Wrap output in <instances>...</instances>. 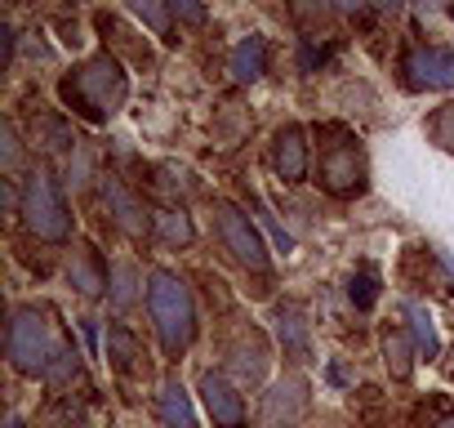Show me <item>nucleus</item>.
<instances>
[{
    "instance_id": "nucleus-26",
    "label": "nucleus",
    "mask_w": 454,
    "mask_h": 428,
    "mask_svg": "<svg viewBox=\"0 0 454 428\" xmlns=\"http://www.w3.org/2000/svg\"><path fill=\"white\" fill-rule=\"evenodd\" d=\"M174 19H183V23H205V10H200V5H174Z\"/></svg>"
},
{
    "instance_id": "nucleus-15",
    "label": "nucleus",
    "mask_w": 454,
    "mask_h": 428,
    "mask_svg": "<svg viewBox=\"0 0 454 428\" xmlns=\"http://www.w3.org/2000/svg\"><path fill=\"white\" fill-rule=\"evenodd\" d=\"M268 72V41L263 36H246L232 50V76L237 81H259Z\"/></svg>"
},
{
    "instance_id": "nucleus-27",
    "label": "nucleus",
    "mask_w": 454,
    "mask_h": 428,
    "mask_svg": "<svg viewBox=\"0 0 454 428\" xmlns=\"http://www.w3.org/2000/svg\"><path fill=\"white\" fill-rule=\"evenodd\" d=\"M10 54H14V28L5 23L0 28V63H10Z\"/></svg>"
},
{
    "instance_id": "nucleus-10",
    "label": "nucleus",
    "mask_w": 454,
    "mask_h": 428,
    "mask_svg": "<svg viewBox=\"0 0 454 428\" xmlns=\"http://www.w3.org/2000/svg\"><path fill=\"white\" fill-rule=\"evenodd\" d=\"M103 196H107V210H112V219H116V228H121L125 237L143 242V237L152 233V219H147L143 201H138L121 178H103Z\"/></svg>"
},
{
    "instance_id": "nucleus-21",
    "label": "nucleus",
    "mask_w": 454,
    "mask_h": 428,
    "mask_svg": "<svg viewBox=\"0 0 454 428\" xmlns=\"http://www.w3.org/2000/svg\"><path fill=\"white\" fill-rule=\"evenodd\" d=\"M0 165H5L10 174L23 165V143H19V130L5 121V125H0Z\"/></svg>"
},
{
    "instance_id": "nucleus-23",
    "label": "nucleus",
    "mask_w": 454,
    "mask_h": 428,
    "mask_svg": "<svg viewBox=\"0 0 454 428\" xmlns=\"http://www.w3.org/2000/svg\"><path fill=\"white\" fill-rule=\"evenodd\" d=\"M112 304H116L121 313L134 304V268H129V264H121V268L112 273Z\"/></svg>"
},
{
    "instance_id": "nucleus-1",
    "label": "nucleus",
    "mask_w": 454,
    "mask_h": 428,
    "mask_svg": "<svg viewBox=\"0 0 454 428\" xmlns=\"http://www.w3.org/2000/svg\"><path fill=\"white\" fill-rule=\"evenodd\" d=\"M10 361L23 375L63 379L67 370H76V348L67 344V335L59 330L50 308L27 304V308H14V317H10Z\"/></svg>"
},
{
    "instance_id": "nucleus-22",
    "label": "nucleus",
    "mask_w": 454,
    "mask_h": 428,
    "mask_svg": "<svg viewBox=\"0 0 454 428\" xmlns=\"http://www.w3.org/2000/svg\"><path fill=\"white\" fill-rule=\"evenodd\" d=\"M134 19L138 23H147V28H156V36H169V19H174V5H134Z\"/></svg>"
},
{
    "instance_id": "nucleus-13",
    "label": "nucleus",
    "mask_w": 454,
    "mask_h": 428,
    "mask_svg": "<svg viewBox=\"0 0 454 428\" xmlns=\"http://www.w3.org/2000/svg\"><path fill=\"white\" fill-rule=\"evenodd\" d=\"M67 277H72V286H76L81 295H90V299L107 290V268H103V259H98V250H94V246H81V250L72 255Z\"/></svg>"
},
{
    "instance_id": "nucleus-11",
    "label": "nucleus",
    "mask_w": 454,
    "mask_h": 428,
    "mask_svg": "<svg viewBox=\"0 0 454 428\" xmlns=\"http://www.w3.org/2000/svg\"><path fill=\"white\" fill-rule=\"evenodd\" d=\"M272 165L286 183H299L308 174V143H303V130L299 125H286L272 143Z\"/></svg>"
},
{
    "instance_id": "nucleus-8",
    "label": "nucleus",
    "mask_w": 454,
    "mask_h": 428,
    "mask_svg": "<svg viewBox=\"0 0 454 428\" xmlns=\"http://www.w3.org/2000/svg\"><path fill=\"white\" fill-rule=\"evenodd\" d=\"M405 81L414 90H454V50L419 45L405 54Z\"/></svg>"
},
{
    "instance_id": "nucleus-14",
    "label": "nucleus",
    "mask_w": 454,
    "mask_h": 428,
    "mask_svg": "<svg viewBox=\"0 0 454 428\" xmlns=\"http://www.w3.org/2000/svg\"><path fill=\"white\" fill-rule=\"evenodd\" d=\"M277 335H281V348H286V357H294V361H308V357H312L308 317H303L299 308H281V313H277Z\"/></svg>"
},
{
    "instance_id": "nucleus-20",
    "label": "nucleus",
    "mask_w": 454,
    "mask_h": 428,
    "mask_svg": "<svg viewBox=\"0 0 454 428\" xmlns=\"http://www.w3.org/2000/svg\"><path fill=\"white\" fill-rule=\"evenodd\" d=\"M427 130H432V139H436L445 152H454V103H441V107L432 112Z\"/></svg>"
},
{
    "instance_id": "nucleus-3",
    "label": "nucleus",
    "mask_w": 454,
    "mask_h": 428,
    "mask_svg": "<svg viewBox=\"0 0 454 428\" xmlns=\"http://www.w3.org/2000/svg\"><path fill=\"white\" fill-rule=\"evenodd\" d=\"M147 308H152V321H156V335H160L165 353H183L196 335L192 290L174 273H152L147 277Z\"/></svg>"
},
{
    "instance_id": "nucleus-12",
    "label": "nucleus",
    "mask_w": 454,
    "mask_h": 428,
    "mask_svg": "<svg viewBox=\"0 0 454 428\" xmlns=\"http://www.w3.org/2000/svg\"><path fill=\"white\" fill-rule=\"evenodd\" d=\"M156 415L165 428H196V410L187 401V388L178 384V375H169L156 392Z\"/></svg>"
},
{
    "instance_id": "nucleus-29",
    "label": "nucleus",
    "mask_w": 454,
    "mask_h": 428,
    "mask_svg": "<svg viewBox=\"0 0 454 428\" xmlns=\"http://www.w3.org/2000/svg\"><path fill=\"white\" fill-rule=\"evenodd\" d=\"M436 428H454V415H445V419H441V424H436Z\"/></svg>"
},
{
    "instance_id": "nucleus-2",
    "label": "nucleus",
    "mask_w": 454,
    "mask_h": 428,
    "mask_svg": "<svg viewBox=\"0 0 454 428\" xmlns=\"http://www.w3.org/2000/svg\"><path fill=\"white\" fill-rule=\"evenodd\" d=\"M59 90H63V103L76 116H85V121H112L125 107L129 81H125V72H121V63L112 54H94L72 76H63Z\"/></svg>"
},
{
    "instance_id": "nucleus-25",
    "label": "nucleus",
    "mask_w": 454,
    "mask_h": 428,
    "mask_svg": "<svg viewBox=\"0 0 454 428\" xmlns=\"http://www.w3.org/2000/svg\"><path fill=\"white\" fill-rule=\"evenodd\" d=\"M85 178H90V152L81 147V152H76V170H72V178H67V183H72V187H81Z\"/></svg>"
},
{
    "instance_id": "nucleus-5",
    "label": "nucleus",
    "mask_w": 454,
    "mask_h": 428,
    "mask_svg": "<svg viewBox=\"0 0 454 428\" xmlns=\"http://www.w3.org/2000/svg\"><path fill=\"white\" fill-rule=\"evenodd\" d=\"M218 237H223L227 255H232L241 268H254V273L268 268V246H263L254 219L246 210H237L232 201H218Z\"/></svg>"
},
{
    "instance_id": "nucleus-24",
    "label": "nucleus",
    "mask_w": 454,
    "mask_h": 428,
    "mask_svg": "<svg viewBox=\"0 0 454 428\" xmlns=\"http://www.w3.org/2000/svg\"><path fill=\"white\" fill-rule=\"evenodd\" d=\"M352 299H356L361 308H370V304L379 299V286H374V273H361V277H352Z\"/></svg>"
},
{
    "instance_id": "nucleus-18",
    "label": "nucleus",
    "mask_w": 454,
    "mask_h": 428,
    "mask_svg": "<svg viewBox=\"0 0 454 428\" xmlns=\"http://www.w3.org/2000/svg\"><path fill=\"white\" fill-rule=\"evenodd\" d=\"M383 353H387L392 379H410L414 361H410V339H405V330H387V335H383Z\"/></svg>"
},
{
    "instance_id": "nucleus-17",
    "label": "nucleus",
    "mask_w": 454,
    "mask_h": 428,
    "mask_svg": "<svg viewBox=\"0 0 454 428\" xmlns=\"http://www.w3.org/2000/svg\"><path fill=\"white\" fill-rule=\"evenodd\" d=\"M405 317H410V330H414V344H419V353L423 357H436V326H432V313L423 308V304H410L405 308Z\"/></svg>"
},
{
    "instance_id": "nucleus-9",
    "label": "nucleus",
    "mask_w": 454,
    "mask_h": 428,
    "mask_svg": "<svg viewBox=\"0 0 454 428\" xmlns=\"http://www.w3.org/2000/svg\"><path fill=\"white\" fill-rule=\"evenodd\" d=\"M303 410H308V379H303V375H286V379L263 397L259 424H263V428H286V424H294Z\"/></svg>"
},
{
    "instance_id": "nucleus-4",
    "label": "nucleus",
    "mask_w": 454,
    "mask_h": 428,
    "mask_svg": "<svg viewBox=\"0 0 454 428\" xmlns=\"http://www.w3.org/2000/svg\"><path fill=\"white\" fill-rule=\"evenodd\" d=\"M23 219L41 242H67L72 237V214L63 205V192L54 183V174L36 170L23 187Z\"/></svg>"
},
{
    "instance_id": "nucleus-16",
    "label": "nucleus",
    "mask_w": 454,
    "mask_h": 428,
    "mask_svg": "<svg viewBox=\"0 0 454 428\" xmlns=\"http://www.w3.org/2000/svg\"><path fill=\"white\" fill-rule=\"evenodd\" d=\"M152 233L165 246H192V237H196V228H192V219L183 210H156L152 214Z\"/></svg>"
},
{
    "instance_id": "nucleus-6",
    "label": "nucleus",
    "mask_w": 454,
    "mask_h": 428,
    "mask_svg": "<svg viewBox=\"0 0 454 428\" xmlns=\"http://www.w3.org/2000/svg\"><path fill=\"white\" fill-rule=\"evenodd\" d=\"M321 187L330 196H356L365 187V152L352 139H339L321 152Z\"/></svg>"
},
{
    "instance_id": "nucleus-28",
    "label": "nucleus",
    "mask_w": 454,
    "mask_h": 428,
    "mask_svg": "<svg viewBox=\"0 0 454 428\" xmlns=\"http://www.w3.org/2000/svg\"><path fill=\"white\" fill-rule=\"evenodd\" d=\"M5 428H23V419H19V415H10V419H5Z\"/></svg>"
},
{
    "instance_id": "nucleus-19",
    "label": "nucleus",
    "mask_w": 454,
    "mask_h": 428,
    "mask_svg": "<svg viewBox=\"0 0 454 428\" xmlns=\"http://www.w3.org/2000/svg\"><path fill=\"white\" fill-rule=\"evenodd\" d=\"M107 353H112V366H116V370H134L138 348H134V339H129L125 330H107Z\"/></svg>"
},
{
    "instance_id": "nucleus-7",
    "label": "nucleus",
    "mask_w": 454,
    "mask_h": 428,
    "mask_svg": "<svg viewBox=\"0 0 454 428\" xmlns=\"http://www.w3.org/2000/svg\"><path fill=\"white\" fill-rule=\"evenodd\" d=\"M200 401H205L214 428H246V424H250L246 397H241V388L227 379V375H214V370H209V375L200 379Z\"/></svg>"
}]
</instances>
